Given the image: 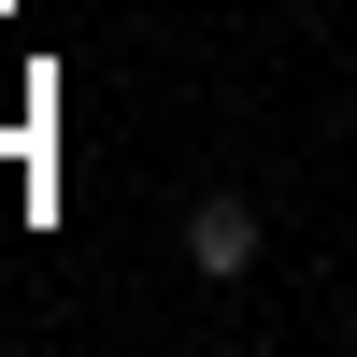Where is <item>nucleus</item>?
<instances>
[{"instance_id": "1", "label": "nucleus", "mask_w": 357, "mask_h": 357, "mask_svg": "<svg viewBox=\"0 0 357 357\" xmlns=\"http://www.w3.org/2000/svg\"><path fill=\"white\" fill-rule=\"evenodd\" d=\"M186 272H200V286H243V272H257V200H243V186H200V200H186Z\"/></svg>"}]
</instances>
